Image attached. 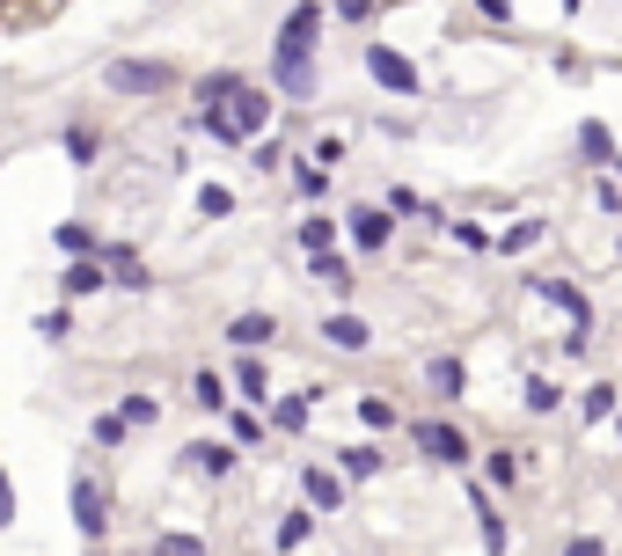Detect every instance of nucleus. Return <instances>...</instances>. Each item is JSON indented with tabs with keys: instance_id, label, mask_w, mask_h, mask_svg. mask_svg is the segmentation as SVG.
I'll use <instances>...</instances> for the list:
<instances>
[{
	"instance_id": "nucleus-1",
	"label": "nucleus",
	"mask_w": 622,
	"mask_h": 556,
	"mask_svg": "<svg viewBox=\"0 0 622 556\" xmlns=\"http://www.w3.org/2000/svg\"><path fill=\"white\" fill-rule=\"evenodd\" d=\"M410 439H418V454H432L439 469H469L477 447L455 433V425H439V417H410Z\"/></svg>"
},
{
	"instance_id": "nucleus-2",
	"label": "nucleus",
	"mask_w": 622,
	"mask_h": 556,
	"mask_svg": "<svg viewBox=\"0 0 622 556\" xmlns=\"http://www.w3.org/2000/svg\"><path fill=\"white\" fill-rule=\"evenodd\" d=\"M315 37H322V8H315V0H301V8L286 15V29H279V59H286V67H308Z\"/></svg>"
},
{
	"instance_id": "nucleus-3",
	"label": "nucleus",
	"mask_w": 622,
	"mask_h": 556,
	"mask_svg": "<svg viewBox=\"0 0 622 556\" xmlns=\"http://www.w3.org/2000/svg\"><path fill=\"white\" fill-rule=\"evenodd\" d=\"M388 235H396V213H374V205L352 213V249H388Z\"/></svg>"
},
{
	"instance_id": "nucleus-4",
	"label": "nucleus",
	"mask_w": 622,
	"mask_h": 556,
	"mask_svg": "<svg viewBox=\"0 0 622 556\" xmlns=\"http://www.w3.org/2000/svg\"><path fill=\"white\" fill-rule=\"evenodd\" d=\"M168 81H176L168 67H110V88H125V96H154Z\"/></svg>"
},
{
	"instance_id": "nucleus-5",
	"label": "nucleus",
	"mask_w": 622,
	"mask_h": 556,
	"mask_svg": "<svg viewBox=\"0 0 622 556\" xmlns=\"http://www.w3.org/2000/svg\"><path fill=\"white\" fill-rule=\"evenodd\" d=\"M73 520H81L89 542L103 534V490H96V476H81V484H73Z\"/></svg>"
},
{
	"instance_id": "nucleus-6",
	"label": "nucleus",
	"mask_w": 622,
	"mask_h": 556,
	"mask_svg": "<svg viewBox=\"0 0 622 556\" xmlns=\"http://www.w3.org/2000/svg\"><path fill=\"white\" fill-rule=\"evenodd\" d=\"M271 330H279V322H271V315L263 308H249V315H235V322H227V344H249V352H257V344H271Z\"/></svg>"
},
{
	"instance_id": "nucleus-7",
	"label": "nucleus",
	"mask_w": 622,
	"mask_h": 556,
	"mask_svg": "<svg viewBox=\"0 0 622 556\" xmlns=\"http://www.w3.org/2000/svg\"><path fill=\"white\" fill-rule=\"evenodd\" d=\"M322 338H330L337 352H366V344H374V330H366V322H352V315H330V322H322Z\"/></svg>"
},
{
	"instance_id": "nucleus-8",
	"label": "nucleus",
	"mask_w": 622,
	"mask_h": 556,
	"mask_svg": "<svg viewBox=\"0 0 622 556\" xmlns=\"http://www.w3.org/2000/svg\"><path fill=\"white\" fill-rule=\"evenodd\" d=\"M337 469L352 484H366V476H382V447H337Z\"/></svg>"
},
{
	"instance_id": "nucleus-9",
	"label": "nucleus",
	"mask_w": 622,
	"mask_h": 556,
	"mask_svg": "<svg viewBox=\"0 0 622 556\" xmlns=\"http://www.w3.org/2000/svg\"><path fill=\"white\" fill-rule=\"evenodd\" d=\"M184 454H191V469H198V476H213V484L235 469V454H227V447H213V439H198V447H184Z\"/></svg>"
},
{
	"instance_id": "nucleus-10",
	"label": "nucleus",
	"mask_w": 622,
	"mask_h": 556,
	"mask_svg": "<svg viewBox=\"0 0 622 556\" xmlns=\"http://www.w3.org/2000/svg\"><path fill=\"white\" fill-rule=\"evenodd\" d=\"M191 403L198 411H227V381L220 374H191Z\"/></svg>"
},
{
	"instance_id": "nucleus-11",
	"label": "nucleus",
	"mask_w": 622,
	"mask_h": 556,
	"mask_svg": "<svg viewBox=\"0 0 622 556\" xmlns=\"http://www.w3.org/2000/svg\"><path fill=\"white\" fill-rule=\"evenodd\" d=\"M425 381L439 388V403H461V366H455V359H432V366H425Z\"/></svg>"
},
{
	"instance_id": "nucleus-12",
	"label": "nucleus",
	"mask_w": 622,
	"mask_h": 556,
	"mask_svg": "<svg viewBox=\"0 0 622 556\" xmlns=\"http://www.w3.org/2000/svg\"><path fill=\"white\" fill-rule=\"evenodd\" d=\"M308 498H315L322 512H337V506H344V490H337V476H322V469H308Z\"/></svg>"
},
{
	"instance_id": "nucleus-13",
	"label": "nucleus",
	"mask_w": 622,
	"mask_h": 556,
	"mask_svg": "<svg viewBox=\"0 0 622 556\" xmlns=\"http://www.w3.org/2000/svg\"><path fill=\"white\" fill-rule=\"evenodd\" d=\"M235 388H242V403H263V366L257 359H235Z\"/></svg>"
},
{
	"instance_id": "nucleus-14",
	"label": "nucleus",
	"mask_w": 622,
	"mask_h": 556,
	"mask_svg": "<svg viewBox=\"0 0 622 556\" xmlns=\"http://www.w3.org/2000/svg\"><path fill=\"white\" fill-rule=\"evenodd\" d=\"M483 469H491V484H520V461H513V447H491V454H483Z\"/></svg>"
},
{
	"instance_id": "nucleus-15",
	"label": "nucleus",
	"mask_w": 622,
	"mask_h": 556,
	"mask_svg": "<svg viewBox=\"0 0 622 556\" xmlns=\"http://www.w3.org/2000/svg\"><path fill=\"white\" fill-rule=\"evenodd\" d=\"M578 411H586V425H594V417H608V411H615V381H594V388H586V403H578Z\"/></svg>"
},
{
	"instance_id": "nucleus-16",
	"label": "nucleus",
	"mask_w": 622,
	"mask_h": 556,
	"mask_svg": "<svg viewBox=\"0 0 622 556\" xmlns=\"http://www.w3.org/2000/svg\"><path fill=\"white\" fill-rule=\"evenodd\" d=\"M125 425H154V417H162V403H154V395H125Z\"/></svg>"
},
{
	"instance_id": "nucleus-17",
	"label": "nucleus",
	"mask_w": 622,
	"mask_h": 556,
	"mask_svg": "<svg viewBox=\"0 0 622 556\" xmlns=\"http://www.w3.org/2000/svg\"><path fill=\"white\" fill-rule=\"evenodd\" d=\"M308 534H315V520H308V512H286V528H279V549H301Z\"/></svg>"
},
{
	"instance_id": "nucleus-18",
	"label": "nucleus",
	"mask_w": 622,
	"mask_h": 556,
	"mask_svg": "<svg viewBox=\"0 0 622 556\" xmlns=\"http://www.w3.org/2000/svg\"><path fill=\"white\" fill-rule=\"evenodd\" d=\"M154 556H206V542H198V534H162Z\"/></svg>"
},
{
	"instance_id": "nucleus-19",
	"label": "nucleus",
	"mask_w": 622,
	"mask_h": 556,
	"mask_svg": "<svg viewBox=\"0 0 622 556\" xmlns=\"http://www.w3.org/2000/svg\"><path fill=\"white\" fill-rule=\"evenodd\" d=\"M564 395H556V381H527V411H556Z\"/></svg>"
},
{
	"instance_id": "nucleus-20",
	"label": "nucleus",
	"mask_w": 622,
	"mask_h": 556,
	"mask_svg": "<svg viewBox=\"0 0 622 556\" xmlns=\"http://www.w3.org/2000/svg\"><path fill=\"white\" fill-rule=\"evenodd\" d=\"M96 286H103L96 264H73V271H67V293H96Z\"/></svg>"
},
{
	"instance_id": "nucleus-21",
	"label": "nucleus",
	"mask_w": 622,
	"mask_h": 556,
	"mask_svg": "<svg viewBox=\"0 0 622 556\" xmlns=\"http://www.w3.org/2000/svg\"><path fill=\"white\" fill-rule=\"evenodd\" d=\"M301 249H330V220H301Z\"/></svg>"
},
{
	"instance_id": "nucleus-22",
	"label": "nucleus",
	"mask_w": 622,
	"mask_h": 556,
	"mask_svg": "<svg viewBox=\"0 0 622 556\" xmlns=\"http://www.w3.org/2000/svg\"><path fill=\"white\" fill-rule=\"evenodd\" d=\"M374 8H382V0H337V15H344V23H374Z\"/></svg>"
},
{
	"instance_id": "nucleus-23",
	"label": "nucleus",
	"mask_w": 622,
	"mask_h": 556,
	"mask_svg": "<svg viewBox=\"0 0 622 556\" xmlns=\"http://www.w3.org/2000/svg\"><path fill=\"white\" fill-rule=\"evenodd\" d=\"M293 184H301V198H322V191H330V176H322V169H293Z\"/></svg>"
},
{
	"instance_id": "nucleus-24",
	"label": "nucleus",
	"mask_w": 622,
	"mask_h": 556,
	"mask_svg": "<svg viewBox=\"0 0 622 556\" xmlns=\"http://www.w3.org/2000/svg\"><path fill=\"white\" fill-rule=\"evenodd\" d=\"M308 425V403H279V433H301Z\"/></svg>"
},
{
	"instance_id": "nucleus-25",
	"label": "nucleus",
	"mask_w": 622,
	"mask_h": 556,
	"mask_svg": "<svg viewBox=\"0 0 622 556\" xmlns=\"http://www.w3.org/2000/svg\"><path fill=\"white\" fill-rule=\"evenodd\" d=\"M125 433H132L125 417H103V425H96V439H103V447H125Z\"/></svg>"
},
{
	"instance_id": "nucleus-26",
	"label": "nucleus",
	"mask_w": 622,
	"mask_h": 556,
	"mask_svg": "<svg viewBox=\"0 0 622 556\" xmlns=\"http://www.w3.org/2000/svg\"><path fill=\"white\" fill-rule=\"evenodd\" d=\"M564 556H608V549H600L594 534H572V542H564Z\"/></svg>"
}]
</instances>
